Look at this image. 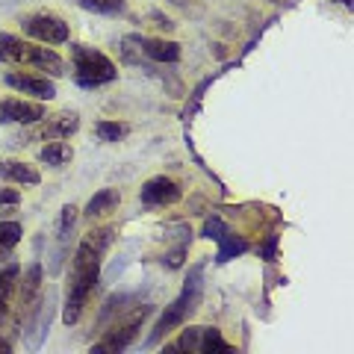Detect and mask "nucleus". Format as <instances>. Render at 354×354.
Listing matches in <instances>:
<instances>
[{
	"mask_svg": "<svg viewBox=\"0 0 354 354\" xmlns=\"http://www.w3.org/2000/svg\"><path fill=\"white\" fill-rule=\"evenodd\" d=\"M44 115H48V109L41 104L18 101V97H9V101L0 104V121L3 124H36Z\"/></svg>",
	"mask_w": 354,
	"mask_h": 354,
	"instance_id": "13",
	"label": "nucleus"
},
{
	"mask_svg": "<svg viewBox=\"0 0 354 354\" xmlns=\"http://www.w3.org/2000/svg\"><path fill=\"white\" fill-rule=\"evenodd\" d=\"M74 3L88 9V12H97V15H118V12H124V0H74Z\"/></svg>",
	"mask_w": 354,
	"mask_h": 354,
	"instance_id": "22",
	"label": "nucleus"
},
{
	"mask_svg": "<svg viewBox=\"0 0 354 354\" xmlns=\"http://www.w3.org/2000/svg\"><path fill=\"white\" fill-rule=\"evenodd\" d=\"M204 236L218 242L216 263H227V260H234V257H239V254H245V251L251 248L248 239L239 236V234H234V230L227 227V221L221 218V216H209V218L204 221Z\"/></svg>",
	"mask_w": 354,
	"mask_h": 354,
	"instance_id": "6",
	"label": "nucleus"
},
{
	"mask_svg": "<svg viewBox=\"0 0 354 354\" xmlns=\"http://www.w3.org/2000/svg\"><path fill=\"white\" fill-rule=\"evenodd\" d=\"M183 198L180 192V186H177L171 177H151V180L142 186V192H139V201L142 207H148V209H162V207H174L177 201Z\"/></svg>",
	"mask_w": 354,
	"mask_h": 354,
	"instance_id": "11",
	"label": "nucleus"
},
{
	"mask_svg": "<svg viewBox=\"0 0 354 354\" xmlns=\"http://www.w3.org/2000/svg\"><path fill=\"white\" fill-rule=\"evenodd\" d=\"M0 351H3V354H9V351H12V342H9V339H3V337H0Z\"/></svg>",
	"mask_w": 354,
	"mask_h": 354,
	"instance_id": "26",
	"label": "nucleus"
},
{
	"mask_svg": "<svg viewBox=\"0 0 354 354\" xmlns=\"http://www.w3.org/2000/svg\"><path fill=\"white\" fill-rule=\"evenodd\" d=\"M39 298H41V263H32L27 269L24 283H21V290H18V316H15L18 328H21V322L30 319V313L36 310L32 304H39Z\"/></svg>",
	"mask_w": 354,
	"mask_h": 354,
	"instance_id": "12",
	"label": "nucleus"
},
{
	"mask_svg": "<svg viewBox=\"0 0 354 354\" xmlns=\"http://www.w3.org/2000/svg\"><path fill=\"white\" fill-rule=\"evenodd\" d=\"M171 3H177V6H180V3H183V0H171Z\"/></svg>",
	"mask_w": 354,
	"mask_h": 354,
	"instance_id": "27",
	"label": "nucleus"
},
{
	"mask_svg": "<svg viewBox=\"0 0 354 354\" xmlns=\"http://www.w3.org/2000/svg\"><path fill=\"white\" fill-rule=\"evenodd\" d=\"M121 204V195L118 189H101L92 201L86 204V216L88 218H97V216H104V213H113V209Z\"/></svg>",
	"mask_w": 354,
	"mask_h": 354,
	"instance_id": "20",
	"label": "nucleus"
},
{
	"mask_svg": "<svg viewBox=\"0 0 354 354\" xmlns=\"http://www.w3.org/2000/svg\"><path fill=\"white\" fill-rule=\"evenodd\" d=\"M21 27H24L27 36H32L36 41H44V44L68 41V24L53 12H36V15L21 18Z\"/></svg>",
	"mask_w": 354,
	"mask_h": 354,
	"instance_id": "8",
	"label": "nucleus"
},
{
	"mask_svg": "<svg viewBox=\"0 0 354 354\" xmlns=\"http://www.w3.org/2000/svg\"><path fill=\"white\" fill-rule=\"evenodd\" d=\"M71 62H74V80L80 88L106 86L118 77V68L106 53L88 48V44H71Z\"/></svg>",
	"mask_w": 354,
	"mask_h": 354,
	"instance_id": "4",
	"label": "nucleus"
},
{
	"mask_svg": "<svg viewBox=\"0 0 354 354\" xmlns=\"http://www.w3.org/2000/svg\"><path fill=\"white\" fill-rule=\"evenodd\" d=\"M3 80L12 86V88H18V92H24V95H36L39 101H53L57 97V86H53L48 77H36V74H18V71H12V74H6Z\"/></svg>",
	"mask_w": 354,
	"mask_h": 354,
	"instance_id": "15",
	"label": "nucleus"
},
{
	"mask_svg": "<svg viewBox=\"0 0 354 354\" xmlns=\"http://www.w3.org/2000/svg\"><path fill=\"white\" fill-rule=\"evenodd\" d=\"M18 278H21V266L18 263L3 266V272H0V325L6 322L9 310H12V298H15V290H18Z\"/></svg>",
	"mask_w": 354,
	"mask_h": 354,
	"instance_id": "17",
	"label": "nucleus"
},
{
	"mask_svg": "<svg viewBox=\"0 0 354 354\" xmlns=\"http://www.w3.org/2000/svg\"><path fill=\"white\" fill-rule=\"evenodd\" d=\"M0 180H12V183H21V186H39L41 174H39L36 165L9 160V162H0Z\"/></svg>",
	"mask_w": 354,
	"mask_h": 354,
	"instance_id": "18",
	"label": "nucleus"
},
{
	"mask_svg": "<svg viewBox=\"0 0 354 354\" xmlns=\"http://www.w3.org/2000/svg\"><path fill=\"white\" fill-rule=\"evenodd\" d=\"M0 62L24 65V68H32V71H48L50 77L65 74V62L59 59L57 50L30 44L24 39L12 36V32H0Z\"/></svg>",
	"mask_w": 354,
	"mask_h": 354,
	"instance_id": "3",
	"label": "nucleus"
},
{
	"mask_svg": "<svg viewBox=\"0 0 354 354\" xmlns=\"http://www.w3.org/2000/svg\"><path fill=\"white\" fill-rule=\"evenodd\" d=\"M95 133H97V139H101V142H118V139L127 136L130 127L127 124H118V121H97Z\"/></svg>",
	"mask_w": 354,
	"mask_h": 354,
	"instance_id": "23",
	"label": "nucleus"
},
{
	"mask_svg": "<svg viewBox=\"0 0 354 354\" xmlns=\"http://www.w3.org/2000/svg\"><path fill=\"white\" fill-rule=\"evenodd\" d=\"M53 307H57V292H48V298H39V304L36 310H32V319H27L24 322V337H27V348L36 351L44 337H48V330H50V322H53Z\"/></svg>",
	"mask_w": 354,
	"mask_h": 354,
	"instance_id": "9",
	"label": "nucleus"
},
{
	"mask_svg": "<svg viewBox=\"0 0 354 354\" xmlns=\"http://www.w3.org/2000/svg\"><path fill=\"white\" fill-rule=\"evenodd\" d=\"M77 127H80V118H77L74 113H62V115H53L48 118L44 115L41 118V124L39 127H32L27 133H21V145H27V142H36V139H65V136H71V133H77Z\"/></svg>",
	"mask_w": 354,
	"mask_h": 354,
	"instance_id": "10",
	"label": "nucleus"
},
{
	"mask_svg": "<svg viewBox=\"0 0 354 354\" xmlns=\"http://www.w3.org/2000/svg\"><path fill=\"white\" fill-rule=\"evenodd\" d=\"M21 236H24V227L18 221H0V260H9Z\"/></svg>",
	"mask_w": 354,
	"mask_h": 354,
	"instance_id": "21",
	"label": "nucleus"
},
{
	"mask_svg": "<svg viewBox=\"0 0 354 354\" xmlns=\"http://www.w3.org/2000/svg\"><path fill=\"white\" fill-rule=\"evenodd\" d=\"M115 236V227H97L92 234H86L83 242L74 251V263L68 272V283H65V310L62 322L77 325L88 304V298L95 295V286L101 281V266L109 242Z\"/></svg>",
	"mask_w": 354,
	"mask_h": 354,
	"instance_id": "1",
	"label": "nucleus"
},
{
	"mask_svg": "<svg viewBox=\"0 0 354 354\" xmlns=\"http://www.w3.org/2000/svg\"><path fill=\"white\" fill-rule=\"evenodd\" d=\"M127 44H136L139 53L157 59V62H177L180 59V44L165 41V39H151V36H127Z\"/></svg>",
	"mask_w": 354,
	"mask_h": 354,
	"instance_id": "14",
	"label": "nucleus"
},
{
	"mask_svg": "<svg viewBox=\"0 0 354 354\" xmlns=\"http://www.w3.org/2000/svg\"><path fill=\"white\" fill-rule=\"evenodd\" d=\"M74 225H77V207L65 204L62 207V218H59V230H57V242H59V245H57V254H53V260H50V274L59 272L65 254H68V239H71Z\"/></svg>",
	"mask_w": 354,
	"mask_h": 354,
	"instance_id": "16",
	"label": "nucleus"
},
{
	"mask_svg": "<svg viewBox=\"0 0 354 354\" xmlns=\"http://www.w3.org/2000/svg\"><path fill=\"white\" fill-rule=\"evenodd\" d=\"M260 257H266V260L278 257V236H274V234L266 236V245H260Z\"/></svg>",
	"mask_w": 354,
	"mask_h": 354,
	"instance_id": "24",
	"label": "nucleus"
},
{
	"mask_svg": "<svg viewBox=\"0 0 354 354\" xmlns=\"http://www.w3.org/2000/svg\"><path fill=\"white\" fill-rule=\"evenodd\" d=\"M201 295H204V263H195L192 269H189V278H186L180 295H177L174 301L165 307V313L157 319V325H153V330H151V337H148L145 346L153 348L157 342H162L165 337H169L174 328H180L186 319H189L195 310H198V304H201Z\"/></svg>",
	"mask_w": 354,
	"mask_h": 354,
	"instance_id": "2",
	"label": "nucleus"
},
{
	"mask_svg": "<svg viewBox=\"0 0 354 354\" xmlns=\"http://www.w3.org/2000/svg\"><path fill=\"white\" fill-rule=\"evenodd\" d=\"M18 207L21 204V192L18 189H0V207Z\"/></svg>",
	"mask_w": 354,
	"mask_h": 354,
	"instance_id": "25",
	"label": "nucleus"
},
{
	"mask_svg": "<svg viewBox=\"0 0 354 354\" xmlns=\"http://www.w3.org/2000/svg\"><path fill=\"white\" fill-rule=\"evenodd\" d=\"M39 160L48 162V165H53V169H62L65 162L74 160V151H71V145H65L62 139H50L48 145L39 151Z\"/></svg>",
	"mask_w": 354,
	"mask_h": 354,
	"instance_id": "19",
	"label": "nucleus"
},
{
	"mask_svg": "<svg viewBox=\"0 0 354 354\" xmlns=\"http://www.w3.org/2000/svg\"><path fill=\"white\" fill-rule=\"evenodd\" d=\"M169 351H201V354H213V351H234V346L221 337V330L216 328H186L180 339H174Z\"/></svg>",
	"mask_w": 354,
	"mask_h": 354,
	"instance_id": "7",
	"label": "nucleus"
},
{
	"mask_svg": "<svg viewBox=\"0 0 354 354\" xmlns=\"http://www.w3.org/2000/svg\"><path fill=\"white\" fill-rule=\"evenodd\" d=\"M153 313V307L151 304H139V307H133L127 310L121 319H115L113 325H109V330H104V337L92 346V354H118V351H124L133 339H136L139 334V328L145 325V319Z\"/></svg>",
	"mask_w": 354,
	"mask_h": 354,
	"instance_id": "5",
	"label": "nucleus"
}]
</instances>
